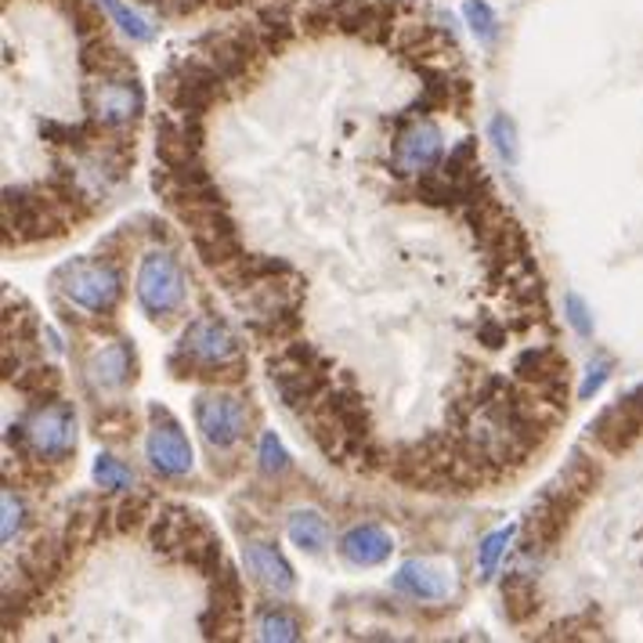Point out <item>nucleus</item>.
<instances>
[{"mask_svg":"<svg viewBox=\"0 0 643 643\" xmlns=\"http://www.w3.org/2000/svg\"><path fill=\"white\" fill-rule=\"evenodd\" d=\"M185 289H188L185 271H181V265H178V260H174L167 250H152L149 257L141 260V271H138V300H141V308L149 311L152 318L181 311Z\"/></svg>","mask_w":643,"mask_h":643,"instance_id":"obj_6","label":"nucleus"},{"mask_svg":"<svg viewBox=\"0 0 643 643\" xmlns=\"http://www.w3.org/2000/svg\"><path fill=\"white\" fill-rule=\"evenodd\" d=\"M268 369H271V384L279 390L283 405L294 408V413H308L329 387V369H304V365L286 362L283 350L268 362Z\"/></svg>","mask_w":643,"mask_h":643,"instance_id":"obj_12","label":"nucleus"},{"mask_svg":"<svg viewBox=\"0 0 643 643\" xmlns=\"http://www.w3.org/2000/svg\"><path fill=\"white\" fill-rule=\"evenodd\" d=\"M58 286L77 308L91 315H109L123 297V279L109 260H72L58 268Z\"/></svg>","mask_w":643,"mask_h":643,"instance_id":"obj_3","label":"nucleus"},{"mask_svg":"<svg viewBox=\"0 0 643 643\" xmlns=\"http://www.w3.org/2000/svg\"><path fill=\"white\" fill-rule=\"evenodd\" d=\"M202 4H210V8H239L243 0H202Z\"/></svg>","mask_w":643,"mask_h":643,"instance_id":"obj_43","label":"nucleus"},{"mask_svg":"<svg viewBox=\"0 0 643 643\" xmlns=\"http://www.w3.org/2000/svg\"><path fill=\"white\" fill-rule=\"evenodd\" d=\"M590 434H593V442L601 445L604 452H611V456H622L625 448L636 445V437L643 434V423L633 416L630 405L619 402V405L604 408V413L590 423Z\"/></svg>","mask_w":643,"mask_h":643,"instance_id":"obj_16","label":"nucleus"},{"mask_svg":"<svg viewBox=\"0 0 643 643\" xmlns=\"http://www.w3.org/2000/svg\"><path fill=\"white\" fill-rule=\"evenodd\" d=\"M69 214L58 202L29 188H4V243L26 246V243H43L66 236Z\"/></svg>","mask_w":643,"mask_h":643,"instance_id":"obj_2","label":"nucleus"},{"mask_svg":"<svg viewBox=\"0 0 643 643\" xmlns=\"http://www.w3.org/2000/svg\"><path fill=\"white\" fill-rule=\"evenodd\" d=\"M257 33H260V40H265V48L271 55V51H283L286 43L297 37V22H294V14H289L286 4H268L265 11L257 14Z\"/></svg>","mask_w":643,"mask_h":643,"instance_id":"obj_25","label":"nucleus"},{"mask_svg":"<svg viewBox=\"0 0 643 643\" xmlns=\"http://www.w3.org/2000/svg\"><path fill=\"white\" fill-rule=\"evenodd\" d=\"M87 373H91V384L101 390L123 387L127 379H135V350H130V344H123V340L101 347L91 358V365H87Z\"/></svg>","mask_w":643,"mask_h":643,"instance_id":"obj_21","label":"nucleus"},{"mask_svg":"<svg viewBox=\"0 0 643 643\" xmlns=\"http://www.w3.org/2000/svg\"><path fill=\"white\" fill-rule=\"evenodd\" d=\"M98 4L109 11V19H112L116 26H120L130 40H141V43H145V40H152V26L145 22L135 8H127L123 0H98Z\"/></svg>","mask_w":643,"mask_h":643,"instance_id":"obj_30","label":"nucleus"},{"mask_svg":"<svg viewBox=\"0 0 643 643\" xmlns=\"http://www.w3.org/2000/svg\"><path fill=\"white\" fill-rule=\"evenodd\" d=\"M394 590L405 596H416V601H442L452 593V572L437 567L431 561H408L394 575Z\"/></svg>","mask_w":643,"mask_h":643,"instance_id":"obj_17","label":"nucleus"},{"mask_svg":"<svg viewBox=\"0 0 643 643\" xmlns=\"http://www.w3.org/2000/svg\"><path fill=\"white\" fill-rule=\"evenodd\" d=\"M463 19L477 33L481 43H492L495 37H499V19H495V11L485 4V0H466V4H463Z\"/></svg>","mask_w":643,"mask_h":643,"instance_id":"obj_31","label":"nucleus"},{"mask_svg":"<svg viewBox=\"0 0 643 643\" xmlns=\"http://www.w3.org/2000/svg\"><path fill=\"white\" fill-rule=\"evenodd\" d=\"M437 159H442V130L431 120H405L398 138H394V170L398 174H408V178H416V174L431 170Z\"/></svg>","mask_w":643,"mask_h":643,"instance_id":"obj_11","label":"nucleus"},{"mask_svg":"<svg viewBox=\"0 0 643 643\" xmlns=\"http://www.w3.org/2000/svg\"><path fill=\"white\" fill-rule=\"evenodd\" d=\"M260 471H265V474H286L289 471L286 448H283V442L271 431L260 437Z\"/></svg>","mask_w":643,"mask_h":643,"instance_id":"obj_37","label":"nucleus"},{"mask_svg":"<svg viewBox=\"0 0 643 643\" xmlns=\"http://www.w3.org/2000/svg\"><path fill=\"white\" fill-rule=\"evenodd\" d=\"M95 481L109 492H130V488H135V474H130V466H123L120 459H112V456H98Z\"/></svg>","mask_w":643,"mask_h":643,"instance_id":"obj_32","label":"nucleus"},{"mask_svg":"<svg viewBox=\"0 0 643 643\" xmlns=\"http://www.w3.org/2000/svg\"><path fill=\"white\" fill-rule=\"evenodd\" d=\"M178 350H185V355H192L199 362H214V365L243 358L236 333H231L225 322H217V318H196L192 326L185 329Z\"/></svg>","mask_w":643,"mask_h":643,"instance_id":"obj_14","label":"nucleus"},{"mask_svg":"<svg viewBox=\"0 0 643 643\" xmlns=\"http://www.w3.org/2000/svg\"><path fill=\"white\" fill-rule=\"evenodd\" d=\"M149 416H152V431H149V442H145L149 463L167 477L188 474V471H192V445H188V437L181 434L178 419H174L167 408H159V405L149 408Z\"/></svg>","mask_w":643,"mask_h":643,"instance_id":"obj_10","label":"nucleus"},{"mask_svg":"<svg viewBox=\"0 0 643 643\" xmlns=\"http://www.w3.org/2000/svg\"><path fill=\"white\" fill-rule=\"evenodd\" d=\"M80 66L87 77H135V62H130V55H123L116 43L106 37V33H95L80 40Z\"/></svg>","mask_w":643,"mask_h":643,"instance_id":"obj_18","label":"nucleus"},{"mask_svg":"<svg viewBox=\"0 0 643 643\" xmlns=\"http://www.w3.org/2000/svg\"><path fill=\"white\" fill-rule=\"evenodd\" d=\"M149 510H152L149 495H130V499L116 506V532H138L149 521Z\"/></svg>","mask_w":643,"mask_h":643,"instance_id":"obj_34","label":"nucleus"},{"mask_svg":"<svg viewBox=\"0 0 643 643\" xmlns=\"http://www.w3.org/2000/svg\"><path fill=\"white\" fill-rule=\"evenodd\" d=\"M257 636H260V640L294 643V640L304 636V625H300V619L294 615V611H286V607H268L265 615H260V622H257Z\"/></svg>","mask_w":643,"mask_h":643,"instance_id":"obj_28","label":"nucleus"},{"mask_svg":"<svg viewBox=\"0 0 643 643\" xmlns=\"http://www.w3.org/2000/svg\"><path fill=\"white\" fill-rule=\"evenodd\" d=\"M130 427H135V416H130V408H109V413L98 416V434H106V437H120Z\"/></svg>","mask_w":643,"mask_h":643,"instance_id":"obj_40","label":"nucleus"},{"mask_svg":"<svg viewBox=\"0 0 643 643\" xmlns=\"http://www.w3.org/2000/svg\"><path fill=\"white\" fill-rule=\"evenodd\" d=\"M0 503H4V528H0V535H4V543H11L14 532L22 528L26 506H22V499H19V495H14L11 488H4V495H0Z\"/></svg>","mask_w":643,"mask_h":643,"instance_id":"obj_38","label":"nucleus"},{"mask_svg":"<svg viewBox=\"0 0 643 643\" xmlns=\"http://www.w3.org/2000/svg\"><path fill=\"white\" fill-rule=\"evenodd\" d=\"M477 340L485 344L488 350H499L506 344V326H503V322H495V318H485L477 326Z\"/></svg>","mask_w":643,"mask_h":643,"instance_id":"obj_42","label":"nucleus"},{"mask_svg":"<svg viewBox=\"0 0 643 643\" xmlns=\"http://www.w3.org/2000/svg\"><path fill=\"white\" fill-rule=\"evenodd\" d=\"M607 376H611V362H607V358L593 362V365H590V373H586V384H582L578 394H582V398H593V394L607 384Z\"/></svg>","mask_w":643,"mask_h":643,"instance_id":"obj_41","label":"nucleus"},{"mask_svg":"<svg viewBox=\"0 0 643 643\" xmlns=\"http://www.w3.org/2000/svg\"><path fill=\"white\" fill-rule=\"evenodd\" d=\"M318 405H326L329 413L340 419V427L350 434V442L358 437H369L373 434V416H369V405L362 402V394L355 387H326V394L318 398Z\"/></svg>","mask_w":643,"mask_h":643,"instance_id":"obj_19","label":"nucleus"},{"mask_svg":"<svg viewBox=\"0 0 643 643\" xmlns=\"http://www.w3.org/2000/svg\"><path fill=\"white\" fill-rule=\"evenodd\" d=\"M202 55L210 58V62L221 69V77L239 87L254 77V72L260 69V62H265V40H260L257 33V22L254 26H236V29H225V33H210L207 40H202Z\"/></svg>","mask_w":643,"mask_h":643,"instance_id":"obj_4","label":"nucleus"},{"mask_svg":"<svg viewBox=\"0 0 643 643\" xmlns=\"http://www.w3.org/2000/svg\"><path fill=\"white\" fill-rule=\"evenodd\" d=\"M300 308H289V311H279L265 322H250V329L260 336V340H271V344H283V340H294V333L300 329Z\"/></svg>","mask_w":643,"mask_h":643,"instance_id":"obj_29","label":"nucleus"},{"mask_svg":"<svg viewBox=\"0 0 643 643\" xmlns=\"http://www.w3.org/2000/svg\"><path fill=\"white\" fill-rule=\"evenodd\" d=\"M196 423L214 448H231L246 434V427H250V408L243 405V398H236V394H228V390L199 394Z\"/></svg>","mask_w":643,"mask_h":643,"instance_id":"obj_9","label":"nucleus"},{"mask_svg":"<svg viewBox=\"0 0 643 643\" xmlns=\"http://www.w3.org/2000/svg\"><path fill=\"white\" fill-rule=\"evenodd\" d=\"M26 442L43 463H66L77 448V416L69 402H43L26 416Z\"/></svg>","mask_w":643,"mask_h":643,"instance_id":"obj_5","label":"nucleus"},{"mask_svg":"<svg viewBox=\"0 0 643 643\" xmlns=\"http://www.w3.org/2000/svg\"><path fill=\"white\" fill-rule=\"evenodd\" d=\"M159 95L167 98L174 112L185 116H207L214 106L231 98V83L221 77L207 55H188L178 58L164 77H159Z\"/></svg>","mask_w":643,"mask_h":643,"instance_id":"obj_1","label":"nucleus"},{"mask_svg":"<svg viewBox=\"0 0 643 643\" xmlns=\"http://www.w3.org/2000/svg\"><path fill=\"white\" fill-rule=\"evenodd\" d=\"M503 611H506V619L510 622H528L535 611H538V586H535V578L528 575H510L503 582Z\"/></svg>","mask_w":643,"mask_h":643,"instance_id":"obj_24","label":"nucleus"},{"mask_svg":"<svg viewBox=\"0 0 643 643\" xmlns=\"http://www.w3.org/2000/svg\"><path fill=\"white\" fill-rule=\"evenodd\" d=\"M596 481H601V466H596L582 448H575L564 463V471L546 485V492L553 499H561L567 510H578L586 503V495L596 488Z\"/></svg>","mask_w":643,"mask_h":643,"instance_id":"obj_15","label":"nucleus"},{"mask_svg":"<svg viewBox=\"0 0 643 643\" xmlns=\"http://www.w3.org/2000/svg\"><path fill=\"white\" fill-rule=\"evenodd\" d=\"M58 387H62V376H58V369H51V365H33V369L14 373V390H22L26 398L51 402L58 398Z\"/></svg>","mask_w":643,"mask_h":643,"instance_id":"obj_27","label":"nucleus"},{"mask_svg":"<svg viewBox=\"0 0 643 643\" xmlns=\"http://www.w3.org/2000/svg\"><path fill=\"white\" fill-rule=\"evenodd\" d=\"M390 535L379 528V524H358L340 538V553L347 564L355 567H373V564H384L390 557Z\"/></svg>","mask_w":643,"mask_h":643,"instance_id":"obj_20","label":"nucleus"},{"mask_svg":"<svg viewBox=\"0 0 643 643\" xmlns=\"http://www.w3.org/2000/svg\"><path fill=\"white\" fill-rule=\"evenodd\" d=\"M564 311H567V322H572L578 336H593L590 308H586V300H582L578 294H567V297H564Z\"/></svg>","mask_w":643,"mask_h":643,"instance_id":"obj_39","label":"nucleus"},{"mask_svg":"<svg viewBox=\"0 0 643 643\" xmlns=\"http://www.w3.org/2000/svg\"><path fill=\"white\" fill-rule=\"evenodd\" d=\"M83 106L101 127H130L145 109V91L135 77H95L83 87Z\"/></svg>","mask_w":643,"mask_h":643,"instance_id":"obj_7","label":"nucleus"},{"mask_svg":"<svg viewBox=\"0 0 643 643\" xmlns=\"http://www.w3.org/2000/svg\"><path fill=\"white\" fill-rule=\"evenodd\" d=\"M488 135L495 141V149H499V156L506 159V164H517V127L510 116H492V123H488Z\"/></svg>","mask_w":643,"mask_h":643,"instance_id":"obj_35","label":"nucleus"},{"mask_svg":"<svg viewBox=\"0 0 643 643\" xmlns=\"http://www.w3.org/2000/svg\"><path fill=\"white\" fill-rule=\"evenodd\" d=\"M474 167H481V164H477V141H474V138H463L456 149L448 152L445 164H442V170L448 174L452 181L463 178V174H471Z\"/></svg>","mask_w":643,"mask_h":643,"instance_id":"obj_36","label":"nucleus"},{"mask_svg":"<svg viewBox=\"0 0 643 643\" xmlns=\"http://www.w3.org/2000/svg\"><path fill=\"white\" fill-rule=\"evenodd\" d=\"M510 538H514V528H499V532H492L485 543L477 546V572L485 575V578L495 572V567H499L503 553H506V546H510Z\"/></svg>","mask_w":643,"mask_h":643,"instance_id":"obj_33","label":"nucleus"},{"mask_svg":"<svg viewBox=\"0 0 643 643\" xmlns=\"http://www.w3.org/2000/svg\"><path fill=\"white\" fill-rule=\"evenodd\" d=\"M246 564H250V572L271 586L275 593H294V567L286 564V557L271 543H250L246 546Z\"/></svg>","mask_w":643,"mask_h":643,"instance_id":"obj_22","label":"nucleus"},{"mask_svg":"<svg viewBox=\"0 0 643 643\" xmlns=\"http://www.w3.org/2000/svg\"><path fill=\"white\" fill-rule=\"evenodd\" d=\"M156 156L164 167H185L202 159V116L178 112V120H159Z\"/></svg>","mask_w":643,"mask_h":643,"instance_id":"obj_13","label":"nucleus"},{"mask_svg":"<svg viewBox=\"0 0 643 643\" xmlns=\"http://www.w3.org/2000/svg\"><path fill=\"white\" fill-rule=\"evenodd\" d=\"M413 199L423 202V207H434V210H459L463 199H459V185L448 178L445 170H423L416 174L413 181Z\"/></svg>","mask_w":643,"mask_h":643,"instance_id":"obj_23","label":"nucleus"},{"mask_svg":"<svg viewBox=\"0 0 643 643\" xmlns=\"http://www.w3.org/2000/svg\"><path fill=\"white\" fill-rule=\"evenodd\" d=\"M514 373L538 398L567 413V358L557 347H528L514 358Z\"/></svg>","mask_w":643,"mask_h":643,"instance_id":"obj_8","label":"nucleus"},{"mask_svg":"<svg viewBox=\"0 0 643 643\" xmlns=\"http://www.w3.org/2000/svg\"><path fill=\"white\" fill-rule=\"evenodd\" d=\"M289 538H294V546L308 550V553H322L329 543V524L315 510H297L294 517H289Z\"/></svg>","mask_w":643,"mask_h":643,"instance_id":"obj_26","label":"nucleus"}]
</instances>
